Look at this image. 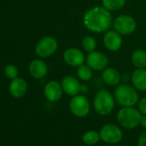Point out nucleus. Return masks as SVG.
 Here are the masks:
<instances>
[{
	"label": "nucleus",
	"mask_w": 146,
	"mask_h": 146,
	"mask_svg": "<svg viewBox=\"0 0 146 146\" xmlns=\"http://www.w3.org/2000/svg\"><path fill=\"white\" fill-rule=\"evenodd\" d=\"M115 101L122 107H134L138 103L137 90L127 84H119L113 93Z\"/></svg>",
	"instance_id": "nucleus-3"
},
{
	"label": "nucleus",
	"mask_w": 146,
	"mask_h": 146,
	"mask_svg": "<svg viewBox=\"0 0 146 146\" xmlns=\"http://www.w3.org/2000/svg\"><path fill=\"white\" fill-rule=\"evenodd\" d=\"M102 78L103 82L111 87L118 86L121 81V75L119 71L113 67H107L102 70Z\"/></svg>",
	"instance_id": "nucleus-17"
},
{
	"label": "nucleus",
	"mask_w": 146,
	"mask_h": 146,
	"mask_svg": "<svg viewBox=\"0 0 146 146\" xmlns=\"http://www.w3.org/2000/svg\"><path fill=\"white\" fill-rule=\"evenodd\" d=\"M140 125L146 130V114H142L140 119Z\"/></svg>",
	"instance_id": "nucleus-26"
},
{
	"label": "nucleus",
	"mask_w": 146,
	"mask_h": 146,
	"mask_svg": "<svg viewBox=\"0 0 146 146\" xmlns=\"http://www.w3.org/2000/svg\"><path fill=\"white\" fill-rule=\"evenodd\" d=\"M125 3L126 0H102V6L110 12L123 9L125 5Z\"/></svg>",
	"instance_id": "nucleus-20"
},
{
	"label": "nucleus",
	"mask_w": 146,
	"mask_h": 146,
	"mask_svg": "<svg viewBox=\"0 0 146 146\" xmlns=\"http://www.w3.org/2000/svg\"><path fill=\"white\" fill-rule=\"evenodd\" d=\"M63 89L61 84L52 80L49 81L44 87V95L47 101L51 102H56L59 101L63 96Z\"/></svg>",
	"instance_id": "nucleus-13"
},
{
	"label": "nucleus",
	"mask_w": 146,
	"mask_h": 146,
	"mask_svg": "<svg viewBox=\"0 0 146 146\" xmlns=\"http://www.w3.org/2000/svg\"><path fill=\"white\" fill-rule=\"evenodd\" d=\"M61 86L64 94L70 96H74L80 93L81 84L79 79L72 75H66L61 80Z\"/></svg>",
	"instance_id": "nucleus-12"
},
{
	"label": "nucleus",
	"mask_w": 146,
	"mask_h": 146,
	"mask_svg": "<svg viewBox=\"0 0 146 146\" xmlns=\"http://www.w3.org/2000/svg\"><path fill=\"white\" fill-rule=\"evenodd\" d=\"M103 44L110 52H118L123 45V39L116 30H108L103 35Z\"/></svg>",
	"instance_id": "nucleus-11"
},
{
	"label": "nucleus",
	"mask_w": 146,
	"mask_h": 146,
	"mask_svg": "<svg viewBox=\"0 0 146 146\" xmlns=\"http://www.w3.org/2000/svg\"><path fill=\"white\" fill-rule=\"evenodd\" d=\"M83 23L88 30L101 34L109 30L113 24V18L110 11L103 6H94L84 15Z\"/></svg>",
	"instance_id": "nucleus-1"
},
{
	"label": "nucleus",
	"mask_w": 146,
	"mask_h": 146,
	"mask_svg": "<svg viewBox=\"0 0 146 146\" xmlns=\"http://www.w3.org/2000/svg\"><path fill=\"white\" fill-rule=\"evenodd\" d=\"M101 140L108 144H117L123 138V131L114 124H106L100 130Z\"/></svg>",
	"instance_id": "nucleus-8"
},
{
	"label": "nucleus",
	"mask_w": 146,
	"mask_h": 146,
	"mask_svg": "<svg viewBox=\"0 0 146 146\" xmlns=\"http://www.w3.org/2000/svg\"><path fill=\"white\" fill-rule=\"evenodd\" d=\"M28 90L27 82L22 78H17L11 80L9 85V92L14 98L19 99L25 96Z\"/></svg>",
	"instance_id": "nucleus-15"
},
{
	"label": "nucleus",
	"mask_w": 146,
	"mask_h": 146,
	"mask_svg": "<svg viewBox=\"0 0 146 146\" xmlns=\"http://www.w3.org/2000/svg\"><path fill=\"white\" fill-rule=\"evenodd\" d=\"M70 111L78 118H84L90 112V102L84 95L72 96L69 103Z\"/></svg>",
	"instance_id": "nucleus-5"
},
{
	"label": "nucleus",
	"mask_w": 146,
	"mask_h": 146,
	"mask_svg": "<svg viewBox=\"0 0 146 146\" xmlns=\"http://www.w3.org/2000/svg\"><path fill=\"white\" fill-rule=\"evenodd\" d=\"M96 46H97V43L96 39L90 35H87L84 37V39L82 40V47L87 52H91L96 51Z\"/></svg>",
	"instance_id": "nucleus-22"
},
{
	"label": "nucleus",
	"mask_w": 146,
	"mask_h": 146,
	"mask_svg": "<svg viewBox=\"0 0 146 146\" xmlns=\"http://www.w3.org/2000/svg\"><path fill=\"white\" fill-rule=\"evenodd\" d=\"M138 110L142 114H146V96L143 97L139 102H138Z\"/></svg>",
	"instance_id": "nucleus-24"
},
{
	"label": "nucleus",
	"mask_w": 146,
	"mask_h": 146,
	"mask_svg": "<svg viewBox=\"0 0 146 146\" xmlns=\"http://www.w3.org/2000/svg\"><path fill=\"white\" fill-rule=\"evenodd\" d=\"M82 140H83L84 143H85L88 146L96 145L101 140L100 133L97 132L96 131H94V130L88 131L83 135Z\"/></svg>",
	"instance_id": "nucleus-21"
},
{
	"label": "nucleus",
	"mask_w": 146,
	"mask_h": 146,
	"mask_svg": "<svg viewBox=\"0 0 146 146\" xmlns=\"http://www.w3.org/2000/svg\"><path fill=\"white\" fill-rule=\"evenodd\" d=\"M133 87L140 92L146 91V68H137L131 77Z\"/></svg>",
	"instance_id": "nucleus-16"
},
{
	"label": "nucleus",
	"mask_w": 146,
	"mask_h": 146,
	"mask_svg": "<svg viewBox=\"0 0 146 146\" xmlns=\"http://www.w3.org/2000/svg\"><path fill=\"white\" fill-rule=\"evenodd\" d=\"M137 145L138 146H146V130L143 131L138 137L137 139Z\"/></svg>",
	"instance_id": "nucleus-25"
},
{
	"label": "nucleus",
	"mask_w": 146,
	"mask_h": 146,
	"mask_svg": "<svg viewBox=\"0 0 146 146\" xmlns=\"http://www.w3.org/2000/svg\"><path fill=\"white\" fill-rule=\"evenodd\" d=\"M141 116L142 113L138 109L133 107H123L118 111L116 118L122 127L127 130H132L140 125Z\"/></svg>",
	"instance_id": "nucleus-4"
},
{
	"label": "nucleus",
	"mask_w": 146,
	"mask_h": 146,
	"mask_svg": "<svg viewBox=\"0 0 146 146\" xmlns=\"http://www.w3.org/2000/svg\"><path fill=\"white\" fill-rule=\"evenodd\" d=\"M88 90H89V88H88V86L86 84H81V86H80V92L85 94V93L88 92Z\"/></svg>",
	"instance_id": "nucleus-27"
},
{
	"label": "nucleus",
	"mask_w": 146,
	"mask_h": 146,
	"mask_svg": "<svg viewBox=\"0 0 146 146\" xmlns=\"http://www.w3.org/2000/svg\"><path fill=\"white\" fill-rule=\"evenodd\" d=\"M114 30L121 35H129L137 29L136 20L129 15H119L113 22Z\"/></svg>",
	"instance_id": "nucleus-7"
},
{
	"label": "nucleus",
	"mask_w": 146,
	"mask_h": 146,
	"mask_svg": "<svg viewBox=\"0 0 146 146\" xmlns=\"http://www.w3.org/2000/svg\"><path fill=\"white\" fill-rule=\"evenodd\" d=\"M64 61L70 67H78L85 62V55L84 52L77 47H69L63 54Z\"/></svg>",
	"instance_id": "nucleus-10"
},
{
	"label": "nucleus",
	"mask_w": 146,
	"mask_h": 146,
	"mask_svg": "<svg viewBox=\"0 0 146 146\" xmlns=\"http://www.w3.org/2000/svg\"><path fill=\"white\" fill-rule=\"evenodd\" d=\"M29 72L32 78L35 79H42L48 73V66L42 59H34L29 63Z\"/></svg>",
	"instance_id": "nucleus-14"
},
{
	"label": "nucleus",
	"mask_w": 146,
	"mask_h": 146,
	"mask_svg": "<svg viewBox=\"0 0 146 146\" xmlns=\"http://www.w3.org/2000/svg\"><path fill=\"white\" fill-rule=\"evenodd\" d=\"M58 44L52 36H45L41 38L35 46V53L42 58L52 57L58 50Z\"/></svg>",
	"instance_id": "nucleus-6"
},
{
	"label": "nucleus",
	"mask_w": 146,
	"mask_h": 146,
	"mask_svg": "<svg viewBox=\"0 0 146 146\" xmlns=\"http://www.w3.org/2000/svg\"><path fill=\"white\" fill-rule=\"evenodd\" d=\"M86 64L96 71H102L105 70L109 63V59L108 56L99 51H94L89 52L86 57Z\"/></svg>",
	"instance_id": "nucleus-9"
},
{
	"label": "nucleus",
	"mask_w": 146,
	"mask_h": 146,
	"mask_svg": "<svg viewBox=\"0 0 146 146\" xmlns=\"http://www.w3.org/2000/svg\"><path fill=\"white\" fill-rule=\"evenodd\" d=\"M114 96L107 90H100L96 92L93 100V108L96 113L101 116L109 115L114 109Z\"/></svg>",
	"instance_id": "nucleus-2"
},
{
	"label": "nucleus",
	"mask_w": 146,
	"mask_h": 146,
	"mask_svg": "<svg viewBox=\"0 0 146 146\" xmlns=\"http://www.w3.org/2000/svg\"><path fill=\"white\" fill-rule=\"evenodd\" d=\"M93 70L86 64H83L77 69V77L83 82H88L92 78Z\"/></svg>",
	"instance_id": "nucleus-19"
},
{
	"label": "nucleus",
	"mask_w": 146,
	"mask_h": 146,
	"mask_svg": "<svg viewBox=\"0 0 146 146\" xmlns=\"http://www.w3.org/2000/svg\"><path fill=\"white\" fill-rule=\"evenodd\" d=\"M5 75L6 76L7 78L13 80L17 78H18V74H19V71H18V68L12 64H9L5 67Z\"/></svg>",
	"instance_id": "nucleus-23"
},
{
	"label": "nucleus",
	"mask_w": 146,
	"mask_h": 146,
	"mask_svg": "<svg viewBox=\"0 0 146 146\" xmlns=\"http://www.w3.org/2000/svg\"><path fill=\"white\" fill-rule=\"evenodd\" d=\"M131 60L136 68H146V52L143 49H136L131 53Z\"/></svg>",
	"instance_id": "nucleus-18"
}]
</instances>
